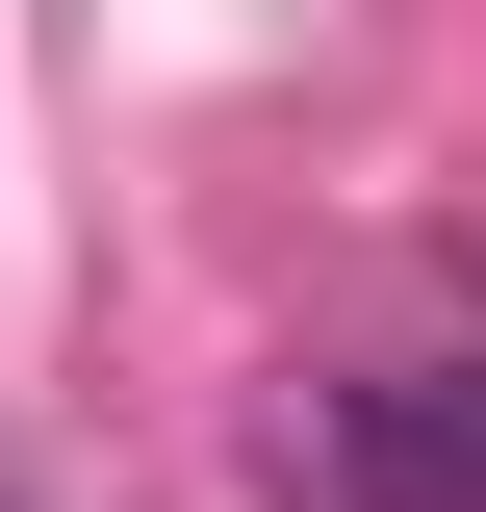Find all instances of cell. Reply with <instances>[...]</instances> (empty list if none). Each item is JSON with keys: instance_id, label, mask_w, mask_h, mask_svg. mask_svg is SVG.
Wrapping results in <instances>:
<instances>
[{"instance_id": "6da1fadb", "label": "cell", "mask_w": 486, "mask_h": 512, "mask_svg": "<svg viewBox=\"0 0 486 512\" xmlns=\"http://www.w3.org/2000/svg\"><path fill=\"white\" fill-rule=\"evenodd\" d=\"M282 512H486V384H282Z\"/></svg>"}, {"instance_id": "7a4b0ae2", "label": "cell", "mask_w": 486, "mask_h": 512, "mask_svg": "<svg viewBox=\"0 0 486 512\" xmlns=\"http://www.w3.org/2000/svg\"><path fill=\"white\" fill-rule=\"evenodd\" d=\"M461 384H486V359H461Z\"/></svg>"}]
</instances>
